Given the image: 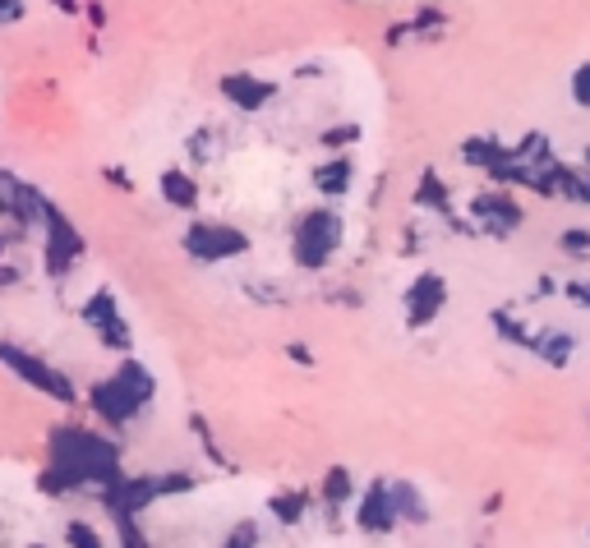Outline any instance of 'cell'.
Segmentation results:
<instances>
[{
  "label": "cell",
  "instance_id": "8fae6325",
  "mask_svg": "<svg viewBox=\"0 0 590 548\" xmlns=\"http://www.w3.org/2000/svg\"><path fill=\"white\" fill-rule=\"evenodd\" d=\"M222 97L240 112H264V106L277 97V83L273 79H258V74H227L222 79Z\"/></svg>",
  "mask_w": 590,
  "mask_h": 548
},
{
  "label": "cell",
  "instance_id": "e575fe53",
  "mask_svg": "<svg viewBox=\"0 0 590 548\" xmlns=\"http://www.w3.org/2000/svg\"><path fill=\"white\" fill-rule=\"evenodd\" d=\"M586 166H590V148H586Z\"/></svg>",
  "mask_w": 590,
  "mask_h": 548
},
{
  "label": "cell",
  "instance_id": "6da1fadb",
  "mask_svg": "<svg viewBox=\"0 0 590 548\" xmlns=\"http://www.w3.org/2000/svg\"><path fill=\"white\" fill-rule=\"evenodd\" d=\"M51 462L37 475V489L47 498H70V493H102L116 485L120 470V443L102 438L83 424H56L47 438Z\"/></svg>",
  "mask_w": 590,
  "mask_h": 548
},
{
  "label": "cell",
  "instance_id": "3957f363",
  "mask_svg": "<svg viewBox=\"0 0 590 548\" xmlns=\"http://www.w3.org/2000/svg\"><path fill=\"white\" fill-rule=\"evenodd\" d=\"M37 226H42V272L51 281H65L83 263V254H89V240H83V231L70 222V212L51 199H42Z\"/></svg>",
  "mask_w": 590,
  "mask_h": 548
},
{
  "label": "cell",
  "instance_id": "ffe728a7",
  "mask_svg": "<svg viewBox=\"0 0 590 548\" xmlns=\"http://www.w3.org/2000/svg\"><path fill=\"white\" fill-rule=\"evenodd\" d=\"M351 470H346V466H333V470H327L323 475V502H327V508H342V502H351Z\"/></svg>",
  "mask_w": 590,
  "mask_h": 548
},
{
  "label": "cell",
  "instance_id": "603a6c76",
  "mask_svg": "<svg viewBox=\"0 0 590 548\" xmlns=\"http://www.w3.org/2000/svg\"><path fill=\"white\" fill-rule=\"evenodd\" d=\"M558 245H563L567 258H590V231H581V226L563 231V235H558Z\"/></svg>",
  "mask_w": 590,
  "mask_h": 548
},
{
  "label": "cell",
  "instance_id": "4fadbf2b",
  "mask_svg": "<svg viewBox=\"0 0 590 548\" xmlns=\"http://www.w3.org/2000/svg\"><path fill=\"white\" fill-rule=\"evenodd\" d=\"M158 189H162V199H166L171 208H181V212L199 208V180H194L189 171H181V166H166V171L158 175Z\"/></svg>",
  "mask_w": 590,
  "mask_h": 548
},
{
  "label": "cell",
  "instance_id": "4dcf8cb0",
  "mask_svg": "<svg viewBox=\"0 0 590 548\" xmlns=\"http://www.w3.org/2000/svg\"><path fill=\"white\" fill-rule=\"evenodd\" d=\"M287 355H291L300 369H314V355H310V346H296V341H291V346H287Z\"/></svg>",
  "mask_w": 590,
  "mask_h": 548
},
{
  "label": "cell",
  "instance_id": "8992f818",
  "mask_svg": "<svg viewBox=\"0 0 590 548\" xmlns=\"http://www.w3.org/2000/svg\"><path fill=\"white\" fill-rule=\"evenodd\" d=\"M83 327L106 346V350H116V355H125V350H135V333H129V323L120 314V300L112 287H97L89 300H83V310H79Z\"/></svg>",
  "mask_w": 590,
  "mask_h": 548
},
{
  "label": "cell",
  "instance_id": "1f68e13d",
  "mask_svg": "<svg viewBox=\"0 0 590 548\" xmlns=\"http://www.w3.org/2000/svg\"><path fill=\"white\" fill-rule=\"evenodd\" d=\"M51 5H56L60 14H79V0H51Z\"/></svg>",
  "mask_w": 590,
  "mask_h": 548
},
{
  "label": "cell",
  "instance_id": "2e32d148",
  "mask_svg": "<svg viewBox=\"0 0 590 548\" xmlns=\"http://www.w3.org/2000/svg\"><path fill=\"white\" fill-rule=\"evenodd\" d=\"M535 355L544 360V364H554V369H563L567 360H572V350H577V341L572 337H567V333H554V327H549V333H535Z\"/></svg>",
  "mask_w": 590,
  "mask_h": 548
},
{
  "label": "cell",
  "instance_id": "44dd1931",
  "mask_svg": "<svg viewBox=\"0 0 590 548\" xmlns=\"http://www.w3.org/2000/svg\"><path fill=\"white\" fill-rule=\"evenodd\" d=\"M512 158H517V162H527V166L535 171V166H544V162L554 158V148H549V139H544L540 129H535V135H527V139H521V143L512 148Z\"/></svg>",
  "mask_w": 590,
  "mask_h": 548
},
{
  "label": "cell",
  "instance_id": "7a4b0ae2",
  "mask_svg": "<svg viewBox=\"0 0 590 548\" xmlns=\"http://www.w3.org/2000/svg\"><path fill=\"white\" fill-rule=\"evenodd\" d=\"M152 397H158V378H152L148 364L135 360L129 350H125V360L116 364L112 378H97L89 387V406L106 429H129L152 406Z\"/></svg>",
  "mask_w": 590,
  "mask_h": 548
},
{
  "label": "cell",
  "instance_id": "9a60e30c",
  "mask_svg": "<svg viewBox=\"0 0 590 548\" xmlns=\"http://www.w3.org/2000/svg\"><path fill=\"white\" fill-rule=\"evenodd\" d=\"M314 189L327 194V199H342V194L351 189V162H346V158L323 162V166L314 171Z\"/></svg>",
  "mask_w": 590,
  "mask_h": 548
},
{
  "label": "cell",
  "instance_id": "52a82bcc",
  "mask_svg": "<svg viewBox=\"0 0 590 548\" xmlns=\"http://www.w3.org/2000/svg\"><path fill=\"white\" fill-rule=\"evenodd\" d=\"M185 254L194 263H227V258L250 254V235L227 222H194L185 231Z\"/></svg>",
  "mask_w": 590,
  "mask_h": 548
},
{
  "label": "cell",
  "instance_id": "ac0fdd59",
  "mask_svg": "<svg viewBox=\"0 0 590 548\" xmlns=\"http://www.w3.org/2000/svg\"><path fill=\"white\" fill-rule=\"evenodd\" d=\"M268 508H273V516H277L281 525H300V521H304V508H310V493H304V489L273 493V498H268Z\"/></svg>",
  "mask_w": 590,
  "mask_h": 548
},
{
  "label": "cell",
  "instance_id": "ba28073f",
  "mask_svg": "<svg viewBox=\"0 0 590 548\" xmlns=\"http://www.w3.org/2000/svg\"><path fill=\"white\" fill-rule=\"evenodd\" d=\"M42 199H47V194H42L37 185H28L24 175L0 166V217H5L10 226L33 231L42 222Z\"/></svg>",
  "mask_w": 590,
  "mask_h": 548
},
{
  "label": "cell",
  "instance_id": "f546056e",
  "mask_svg": "<svg viewBox=\"0 0 590 548\" xmlns=\"http://www.w3.org/2000/svg\"><path fill=\"white\" fill-rule=\"evenodd\" d=\"M102 175H106V185H116V189H125V194H135V180H129V175H125L120 166H106Z\"/></svg>",
  "mask_w": 590,
  "mask_h": 548
},
{
  "label": "cell",
  "instance_id": "e0dca14e",
  "mask_svg": "<svg viewBox=\"0 0 590 548\" xmlns=\"http://www.w3.org/2000/svg\"><path fill=\"white\" fill-rule=\"evenodd\" d=\"M489 318H494V333H498L502 341H512V346H521V350L535 346V333L527 327V318H517L512 310H494Z\"/></svg>",
  "mask_w": 590,
  "mask_h": 548
},
{
  "label": "cell",
  "instance_id": "5bb4252c",
  "mask_svg": "<svg viewBox=\"0 0 590 548\" xmlns=\"http://www.w3.org/2000/svg\"><path fill=\"white\" fill-rule=\"evenodd\" d=\"M387 498H392V512H397V521H410V525H425L429 521V508L420 489L410 485V479H402V485H387Z\"/></svg>",
  "mask_w": 590,
  "mask_h": 548
},
{
  "label": "cell",
  "instance_id": "836d02e7",
  "mask_svg": "<svg viewBox=\"0 0 590 548\" xmlns=\"http://www.w3.org/2000/svg\"><path fill=\"white\" fill-rule=\"evenodd\" d=\"M0 258H5V235H0Z\"/></svg>",
  "mask_w": 590,
  "mask_h": 548
},
{
  "label": "cell",
  "instance_id": "83f0119b",
  "mask_svg": "<svg viewBox=\"0 0 590 548\" xmlns=\"http://www.w3.org/2000/svg\"><path fill=\"white\" fill-rule=\"evenodd\" d=\"M28 14V0H0V28L5 24H19Z\"/></svg>",
  "mask_w": 590,
  "mask_h": 548
},
{
  "label": "cell",
  "instance_id": "d6986e66",
  "mask_svg": "<svg viewBox=\"0 0 590 548\" xmlns=\"http://www.w3.org/2000/svg\"><path fill=\"white\" fill-rule=\"evenodd\" d=\"M498 158H508V148H502L498 139H489V135H485V139H466V143H462V162H466V166L489 171Z\"/></svg>",
  "mask_w": 590,
  "mask_h": 548
},
{
  "label": "cell",
  "instance_id": "484cf974",
  "mask_svg": "<svg viewBox=\"0 0 590 548\" xmlns=\"http://www.w3.org/2000/svg\"><path fill=\"white\" fill-rule=\"evenodd\" d=\"M258 539H264V530H258V521H240L235 530L227 535V544H231V548H250V544H258Z\"/></svg>",
  "mask_w": 590,
  "mask_h": 548
},
{
  "label": "cell",
  "instance_id": "f1b7e54d",
  "mask_svg": "<svg viewBox=\"0 0 590 548\" xmlns=\"http://www.w3.org/2000/svg\"><path fill=\"white\" fill-rule=\"evenodd\" d=\"M563 295L572 300V304H581V310H590V281H567Z\"/></svg>",
  "mask_w": 590,
  "mask_h": 548
},
{
  "label": "cell",
  "instance_id": "9c48e42d",
  "mask_svg": "<svg viewBox=\"0 0 590 548\" xmlns=\"http://www.w3.org/2000/svg\"><path fill=\"white\" fill-rule=\"evenodd\" d=\"M521 203L512 199V194H475L471 199V222H475V231L479 235H494V240H502V235H512L517 226H521Z\"/></svg>",
  "mask_w": 590,
  "mask_h": 548
},
{
  "label": "cell",
  "instance_id": "7402d4cb",
  "mask_svg": "<svg viewBox=\"0 0 590 548\" xmlns=\"http://www.w3.org/2000/svg\"><path fill=\"white\" fill-rule=\"evenodd\" d=\"M189 429L199 433V443H204V452H208V462L227 470V456H222V447H217V438H212V429H208V420H204V415H194V420H189Z\"/></svg>",
  "mask_w": 590,
  "mask_h": 548
},
{
  "label": "cell",
  "instance_id": "7c38bea8",
  "mask_svg": "<svg viewBox=\"0 0 590 548\" xmlns=\"http://www.w3.org/2000/svg\"><path fill=\"white\" fill-rule=\"evenodd\" d=\"M356 525H360V530H369V535H392V530H397V512H392V498H387L383 479H374V485H369V493L360 498Z\"/></svg>",
  "mask_w": 590,
  "mask_h": 548
},
{
  "label": "cell",
  "instance_id": "d6a6232c",
  "mask_svg": "<svg viewBox=\"0 0 590 548\" xmlns=\"http://www.w3.org/2000/svg\"><path fill=\"white\" fill-rule=\"evenodd\" d=\"M89 19H93V28H102L106 24V10L102 5H89Z\"/></svg>",
  "mask_w": 590,
  "mask_h": 548
},
{
  "label": "cell",
  "instance_id": "d4e9b609",
  "mask_svg": "<svg viewBox=\"0 0 590 548\" xmlns=\"http://www.w3.org/2000/svg\"><path fill=\"white\" fill-rule=\"evenodd\" d=\"M572 102L581 106V112H590V60L572 70Z\"/></svg>",
  "mask_w": 590,
  "mask_h": 548
},
{
  "label": "cell",
  "instance_id": "4316f807",
  "mask_svg": "<svg viewBox=\"0 0 590 548\" xmlns=\"http://www.w3.org/2000/svg\"><path fill=\"white\" fill-rule=\"evenodd\" d=\"M360 139V125H337V129H323V148H346V143H356Z\"/></svg>",
  "mask_w": 590,
  "mask_h": 548
},
{
  "label": "cell",
  "instance_id": "277c9868",
  "mask_svg": "<svg viewBox=\"0 0 590 548\" xmlns=\"http://www.w3.org/2000/svg\"><path fill=\"white\" fill-rule=\"evenodd\" d=\"M0 369H5V374H14L19 383H28L37 397H47V401H56V406H74V401H79L74 378L60 374L51 360H42L37 350H28V346L0 341Z\"/></svg>",
  "mask_w": 590,
  "mask_h": 548
},
{
  "label": "cell",
  "instance_id": "cb8c5ba5",
  "mask_svg": "<svg viewBox=\"0 0 590 548\" xmlns=\"http://www.w3.org/2000/svg\"><path fill=\"white\" fill-rule=\"evenodd\" d=\"M65 544H74V548H97L102 535L93 530L89 521H70V525H65Z\"/></svg>",
  "mask_w": 590,
  "mask_h": 548
},
{
  "label": "cell",
  "instance_id": "30bf717a",
  "mask_svg": "<svg viewBox=\"0 0 590 548\" xmlns=\"http://www.w3.org/2000/svg\"><path fill=\"white\" fill-rule=\"evenodd\" d=\"M443 304H448V281L443 272H420L406 287V323L410 327H429L433 318L443 314Z\"/></svg>",
  "mask_w": 590,
  "mask_h": 548
},
{
  "label": "cell",
  "instance_id": "5b68a950",
  "mask_svg": "<svg viewBox=\"0 0 590 548\" xmlns=\"http://www.w3.org/2000/svg\"><path fill=\"white\" fill-rule=\"evenodd\" d=\"M342 245V212L333 208H314V212H304L300 222H296V235H291V254L304 272H319L333 263Z\"/></svg>",
  "mask_w": 590,
  "mask_h": 548
}]
</instances>
